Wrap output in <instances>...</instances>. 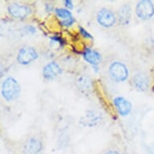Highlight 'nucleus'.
I'll return each mask as SVG.
<instances>
[{"label":"nucleus","instance_id":"obj_1","mask_svg":"<svg viewBox=\"0 0 154 154\" xmlns=\"http://www.w3.org/2000/svg\"><path fill=\"white\" fill-rule=\"evenodd\" d=\"M20 86L14 78H8L2 85V95L7 101H13L20 94Z\"/></svg>","mask_w":154,"mask_h":154},{"label":"nucleus","instance_id":"obj_2","mask_svg":"<svg viewBox=\"0 0 154 154\" xmlns=\"http://www.w3.org/2000/svg\"><path fill=\"white\" fill-rule=\"evenodd\" d=\"M109 73L111 78L116 82H124L128 77V69L126 66L119 61H115L111 64Z\"/></svg>","mask_w":154,"mask_h":154},{"label":"nucleus","instance_id":"obj_3","mask_svg":"<svg viewBox=\"0 0 154 154\" xmlns=\"http://www.w3.org/2000/svg\"><path fill=\"white\" fill-rule=\"evenodd\" d=\"M136 12L137 16L143 20H148L154 15V5L149 0H142L137 3Z\"/></svg>","mask_w":154,"mask_h":154},{"label":"nucleus","instance_id":"obj_4","mask_svg":"<svg viewBox=\"0 0 154 154\" xmlns=\"http://www.w3.org/2000/svg\"><path fill=\"white\" fill-rule=\"evenodd\" d=\"M38 53L32 47H23L18 53L17 61L21 65H28L37 59Z\"/></svg>","mask_w":154,"mask_h":154},{"label":"nucleus","instance_id":"obj_5","mask_svg":"<svg viewBox=\"0 0 154 154\" xmlns=\"http://www.w3.org/2000/svg\"><path fill=\"white\" fill-rule=\"evenodd\" d=\"M101 113L94 110H90L86 111V113L84 114V116L81 117L79 123L82 126L93 128V127L97 126L101 122Z\"/></svg>","mask_w":154,"mask_h":154},{"label":"nucleus","instance_id":"obj_6","mask_svg":"<svg viewBox=\"0 0 154 154\" xmlns=\"http://www.w3.org/2000/svg\"><path fill=\"white\" fill-rule=\"evenodd\" d=\"M97 20L100 25L103 26L105 28H109L115 24L116 18L112 11L106 8H103L98 13Z\"/></svg>","mask_w":154,"mask_h":154},{"label":"nucleus","instance_id":"obj_7","mask_svg":"<svg viewBox=\"0 0 154 154\" xmlns=\"http://www.w3.org/2000/svg\"><path fill=\"white\" fill-rule=\"evenodd\" d=\"M42 149V142L35 137H30L23 144V154H40Z\"/></svg>","mask_w":154,"mask_h":154},{"label":"nucleus","instance_id":"obj_8","mask_svg":"<svg viewBox=\"0 0 154 154\" xmlns=\"http://www.w3.org/2000/svg\"><path fill=\"white\" fill-rule=\"evenodd\" d=\"M8 12L16 19H24L31 14V9L27 6L20 5L17 3H11L8 6Z\"/></svg>","mask_w":154,"mask_h":154},{"label":"nucleus","instance_id":"obj_9","mask_svg":"<svg viewBox=\"0 0 154 154\" xmlns=\"http://www.w3.org/2000/svg\"><path fill=\"white\" fill-rule=\"evenodd\" d=\"M62 73V69L56 61L48 62L43 68L44 78L48 80H52L57 78Z\"/></svg>","mask_w":154,"mask_h":154},{"label":"nucleus","instance_id":"obj_10","mask_svg":"<svg viewBox=\"0 0 154 154\" xmlns=\"http://www.w3.org/2000/svg\"><path fill=\"white\" fill-rule=\"evenodd\" d=\"M114 104L116 107L117 111L122 116H126L131 111V103L124 97H116L114 99Z\"/></svg>","mask_w":154,"mask_h":154},{"label":"nucleus","instance_id":"obj_11","mask_svg":"<svg viewBox=\"0 0 154 154\" xmlns=\"http://www.w3.org/2000/svg\"><path fill=\"white\" fill-rule=\"evenodd\" d=\"M132 83L135 88L140 91H146L149 87V80L144 73H136L132 78Z\"/></svg>","mask_w":154,"mask_h":154},{"label":"nucleus","instance_id":"obj_12","mask_svg":"<svg viewBox=\"0 0 154 154\" xmlns=\"http://www.w3.org/2000/svg\"><path fill=\"white\" fill-rule=\"evenodd\" d=\"M83 58L88 63L91 64L92 66H97L102 61L101 54L95 50H93L91 48H86L83 51Z\"/></svg>","mask_w":154,"mask_h":154},{"label":"nucleus","instance_id":"obj_13","mask_svg":"<svg viewBox=\"0 0 154 154\" xmlns=\"http://www.w3.org/2000/svg\"><path fill=\"white\" fill-rule=\"evenodd\" d=\"M131 9L128 4H124L122 6L118 11V17H119V21L124 25H127L129 23L131 20Z\"/></svg>","mask_w":154,"mask_h":154},{"label":"nucleus","instance_id":"obj_14","mask_svg":"<svg viewBox=\"0 0 154 154\" xmlns=\"http://www.w3.org/2000/svg\"><path fill=\"white\" fill-rule=\"evenodd\" d=\"M55 11L57 15L59 18L63 19L65 20L72 18V14H71V12L69 11L66 10V9H63V8H57Z\"/></svg>","mask_w":154,"mask_h":154},{"label":"nucleus","instance_id":"obj_15","mask_svg":"<svg viewBox=\"0 0 154 154\" xmlns=\"http://www.w3.org/2000/svg\"><path fill=\"white\" fill-rule=\"evenodd\" d=\"M79 30H80V32H81V34L82 35L83 37L87 38V39H93V36H92L85 28L80 27V28H79Z\"/></svg>","mask_w":154,"mask_h":154},{"label":"nucleus","instance_id":"obj_16","mask_svg":"<svg viewBox=\"0 0 154 154\" xmlns=\"http://www.w3.org/2000/svg\"><path fill=\"white\" fill-rule=\"evenodd\" d=\"M75 21V20L72 17L70 18V19H69V20H66L62 21V22H61V24L64 26H66V27H69V26L72 25Z\"/></svg>","mask_w":154,"mask_h":154},{"label":"nucleus","instance_id":"obj_17","mask_svg":"<svg viewBox=\"0 0 154 154\" xmlns=\"http://www.w3.org/2000/svg\"><path fill=\"white\" fill-rule=\"evenodd\" d=\"M64 3H65V6H66V8H69V9H72V8H73V2L70 1V0H66V1L64 2Z\"/></svg>","mask_w":154,"mask_h":154},{"label":"nucleus","instance_id":"obj_18","mask_svg":"<svg viewBox=\"0 0 154 154\" xmlns=\"http://www.w3.org/2000/svg\"><path fill=\"white\" fill-rule=\"evenodd\" d=\"M104 154H120V153L116 151H108V152H106V153H104Z\"/></svg>","mask_w":154,"mask_h":154}]
</instances>
